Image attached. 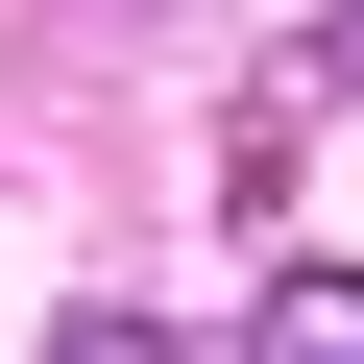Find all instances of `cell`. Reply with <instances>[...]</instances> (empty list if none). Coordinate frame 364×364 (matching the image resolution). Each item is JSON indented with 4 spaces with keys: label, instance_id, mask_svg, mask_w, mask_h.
I'll list each match as a JSON object with an SVG mask.
<instances>
[{
    "label": "cell",
    "instance_id": "7a4b0ae2",
    "mask_svg": "<svg viewBox=\"0 0 364 364\" xmlns=\"http://www.w3.org/2000/svg\"><path fill=\"white\" fill-rule=\"evenodd\" d=\"M49 364H170V340H146V316H73V340H49Z\"/></svg>",
    "mask_w": 364,
    "mask_h": 364
},
{
    "label": "cell",
    "instance_id": "6da1fadb",
    "mask_svg": "<svg viewBox=\"0 0 364 364\" xmlns=\"http://www.w3.org/2000/svg\"><path fill=\"white\" fill-rule=\"evenodd\" d=\"M243 364H364V267H291V291H267V340H243Z\"/></svg>",
    "mask_w": 364,
    "mask_h": 364
},
{
    "label": "cell",
    "instance_id": "3957f363",
    "mask_svg": "<svg viewBox=\"0 0 364 364\" xmlns=\"http://www.w3.org/2000/svg\"><path fill=\"white\" fill-rule=\"evenodd\" d=\"M340 73H364V0H340Z\"/></svg>",
    "mask_w": 364,
    "mask_h": 364
}]
</instances>
